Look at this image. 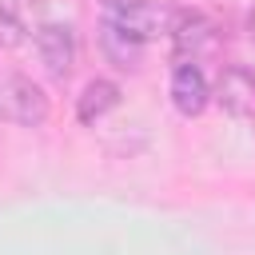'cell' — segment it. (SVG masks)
Masks as SVG:
<instances>
[{"label": "cell", "mask_w": 255, "mask_h": 255, "mask_svg": "<svg viewBox=\"0 0 255 255\" xmlns=\"http://www.w3.org/2000/svg\"><path fill=\"white\" fill-rule=\"evenodd\" d=\"M20 40H24V20L8 4H0V48H16Z\"/></svg>", "instance_id": "ba28073f"}, {"label": "cell", "mask_w": 255, "mask_h": 255, "mask_svg": "<svg viewBox=\"0 0 255 255\" xmlns=\"http://www.w3.org/2000/svg\"><path fill=\"white\" fill-rule=\"evenodd\" d=\"M100 52H104V60H108L112 68H120V72H135L139 60H143V44L131 40L128 32H120L112 20H100Z\"/></svg>", "instance_id": "52a82bcc"}, {"label": "cell", "mask_w": 255, "mask_h": 255, "mask_svg": "<svg viewBox=\"0 0 255 255\" xmlns=\"http://www.w3.org/2000/svg\"><path fill=\"white\" fill-rule=\"evenodd\" d=\"M223 44V32L211 16L203 12H175L171 20V48H175V60L179 64H199V60H211Z\"/></svg>", "instance_id": "7a4b0ae2"}, {"label": "cell", "mask_w": 255, "mask_h": 255, "mask_svg": "<svg viewBox=\"0 0 255 255\" xmlns=\"http://www.w3.org/2000/svg\"><path fill=\"white\" fill-rule=\"evenodd\" d=\"M48 116H52V104L36 80H28L20 72L0 76V120L20 124V128H44Z\"/></svg>", "instance_id": "6da1fadb"}, {"label": "cell", "mask_w": 255, "mask_h": 255, "mask_svg": "<svg viewBox=\"0 0 255 255\" xmlns=\"http://www.w3.org/2000/svg\"><path fill=\"white\" fill-rule=\"evenodd\" d=\"M167 92H171L175 112L187 116V120L199 116V112L207 108V100H211V88H207V76H203L199 64H175V68H171V84H167Z\"/></svg>", "instance_id": "5b68a950"}, {"label": "cell", "mask_w": 255, "mask_h": 255, "mask_svg": "<svg viewBox=\"0 0 255 255\" xmlns=\"http://www.w3.org/2000/svg\"><path fill=\"white\" fill-rule=\"evenodd\" d=\"M251 36H255V12H251Z\"/></svg>", "instance_id": "9c48e42d"}, {"label": "cell", "mask_w": 255, "mask_h": 255, "mask_svg": "<svg viewBox=\"0 0 255 255\" xmlns=\"http://www.w3.org/2000/svg\"><path fill=\"white\" fill-rule=\"evenodd\" d=\"M215 100L227 116L235 120H255V68L247 64H227L219 68L215 80Z\"/></svg>", "instance_id": "277c9868"}, {"label": "cell", "mask_w": 255, "mask_h": 255, "mask_svg": "<svg viewBox=\"0 0 255 255\" xmlns=\"http://www.w3.org/2000/svg\"><path fill=\"white\" fill-rule=\"evenodd\" d=\"M36 56L56 84H68V76L76 68V32L56 20L36 24Z\"/></svg>", "instance_id": "3957f363"}, {"label": "cell", "mask_w": 255, "mask_h": 255, "mask_svg": "<svg viewBox=\"0 0 255 255\" xmlns=\"http://www.w3.org/2000/svg\"><path fill=\"white\" fill-rule=\"evenodd\" d=\"M120 108V84L116 80H104V76H96V80H88L84 84V92L76 96V120L80 124H100L108 112H116Z\"/></svg>", "instance_id": "8992f818"}]
</instances>
